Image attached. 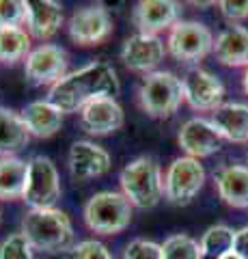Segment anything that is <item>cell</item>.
I'll return each mask as SVG.
<instances>
[{
    "mask_svg": "<svg viewBox=\"0 0 248 259\" xmlns=\"http://www.w3.org/2000/svg\"><path fill=\"white\" fill-rule=\"evenodd\" d=\"M134 205L127 201L123 192L104 190L86 201L84 205V223L91 231L100 236H115L125 231L132 223Z\"/></svg>",
    "mask_w": 248,
    "mask_h": 259,
    "instance_id": "cell-4",
    "label": "cell"
},
{
    "mask_svg": "<svg viewBox=\"0 0 248 259\" xmlns=\"http://www.w3.org/2000/svg\"><path fill=\"white\" fill-rule=\"evenodd\" d=\"M123 259H162V244H156L151 240H132L125 246Z\"/></svg>",
    "mask_w": 248,
    "mask_h": 259,
    "instance_id": "cell-29",
    "label": "cell"
},
{
    "mask_svg": "<svg viewBox=\"0 0 248 259\" xmlns=\"http://www.w3.org/2000/svg\"><path fill=\"white\" fill-rule=\"evenodd\" d=\"M233 238L235 231L227 225H214L210 227L199 246H201V259H222L227 253L233 250Z\"/></svg>",
    "mask_w": 248,
    "mask_h": 259,
    "instance_id": "cell-25",
    "label": "cell"
},
{
    "mask_svg": "<svg viewBox=\"0 0 248 259\" xmlns=\"http://www.w3.org/2000/svg\"><path fill=\"white\" fill-rule=\"evenodd\" d=\"M80 117H82L84 130L95 136L113 134L123 127V121H125L123 108L119 106L115 97H97V100L89 102L80 110Z\"/></svg>",
    "mask_w": 248,
    "mask_h": 259,
    "instance_id": "cell-16",
    "label": "cell"
},
{
    "mask_svg": "<svg viewBox=\"0 0 248 259\" xmlns=\"http://www.w3.org/2000/svg\"><path fill=\"white\" fill-rule=\"evenodd\" d=\"M205 182V168L199 160L183 156L173 160L164 177V194L173 205H188Z\"/></svg>",
    "mask_w": 248,
    "mask_h": 259,
    "instance_id": "cell-8",
    "label": "cell"
},
{
    "mask_svg": "<svg viewBox=\"0 0 248 259\" xmlns=\"http://www.w3.org/2000/svg\"><path fill=\"white\" fill-rule=\"evenodd\" d=\"M218 7L229 22L248 20V0H222V3H218Z\"/></svg>",
    "mask_w": 248,
    "mask_h": 259,
    "instance_id": "cell-31",
    "label": "cell"
},
{
    "mask_svg": "<svg viewBox=\"0 0 248 259\" xmlns=\"http://www.w3.org/2000/svg\"><path fill=\"white\" fill-rule=\"evenodd\" d=\"M177 141H179V147L194 160L212 156V153L220 151L222 147V136L216 132L212 121L201 119V117L186 121L179 130Z\"/></svg>",
    "mask_w": 248,
    "mask_h": 259,
    "instance_id": "cell-14",
    "label": "cell"
},
{
    "mask_svg": "<svg viewBox=\"0 0 248 259\" xmlns=\"http://www.w3.org/2000/svg\"><path fill=\"white\" fill-rule=\"evenodd\" d=\"M67 52L61 46L41 44L26 56L24 74L33 84H54L67 76Z\"/></svg>",
    "mask_w": 248,
    "mask_h": 259,
    "instance_id": "cell-9",
    "label": "cell"
},
{
    "mask_svg": "<svg viewBox=\"0 0 248 259\" xmlns=\"http://www.w3.org/2000/svg\"><path fill=\"white\" fill-rule=\"evenodd\" d=\"M67 259H113L110 250L97 240H84L80 244H74Z\"/></svg>",
    "mask_w": 248,
    "mask_h": 259,
    "instance_id": "cell-30",
    "label": "cell"
},
{
    "mask_svg": "<svg viewBox=\"0 0 248 259\" xmlns=\"http://www.w3.org/2000/svg\"><path fill=\"white\" fill-rule=\"evenodd\" d=\"M181 7L175 0H140L134 7V24L142 35H158L179 22Z\"/></svg>",
    "mask_w": 248,
    "mask_h": 259,
    "instance_id": "cell-15",
    "label": "cell"
},
{
    "mask_svg": "<svg viewBox=\"0 0 248 259\" xmlns=\"http://www.w3.org/2000/svg\"><path fill=\"white\" fill-rule=\"evenodd\" d=\"M121 188L127 201L134 207L149 209L160 203L164 194V180L160 166L154 158L140 156L123 166L121 171Z\"/></svg>",
    "mask_w": 248,
    "mask_h": 259,
    "instance_id": "cell-3",
    "label": "cell"
},
{
    "mask_svg": "<svg viewBox=\"0 0 248 259\" xmlns=\"http://www.w3.org/2000/svg\"><path fill=\"white\" fill-rule=\"evenodd\" d=\"M22 233L30 246L57 255L74 248V227L65 212L57 207L30 209L22 221Z\"/></svg>",
    "mask_w": 248,
    "mask_h": 259,
    "instance_id": "cell-2",
    "label": "cell"
},
{
    "mask_svg": "<svg viewBox=\"0 0 248 259\" xmlns=\"http://www.w3.org/2000/svg\"><path fill=\"white\" fill-rule=\"evenodd\" d=\"M0 259H35L33 246H30V242L22 231L3 240V244H0Z\"/></svg>",
    "mask_w": 248,
    "mask_h": 259,
    "instance_id": "cell-27",
    "label": "cell"
},
{
    "mask_svg": "<svg viewBox=\"0 0 248 259\" xmlns=\"http://www.w3.org/2000/svg\"><path fill=\"white\" fill-rule=\"evenodd\" d=\"M26 24V3L24 0H0V28Z\"/></svg>",
    "mask_w": 248,
    "mask_h": 259,
    "instance_id": "cell-28",
    "label": "cell"
},
{
    "mask_svg": "<svg viewBox=\"0 0 248 259\" xmlns=\"http://www.w3.org/2000/svg\"><path fill=\"white\" fill-rule=\"evenodd\" d=\"M162 259H201V246L194 238L186 233H177L164 240Z\"/></svg>",
    "mask_w": 248,
    "mask_h": 259,
    "instance_id": "cell-26",
    "label": "cell"
},
{
    "mask_svg": "<svg viewBox=\"0 0 248 259\" xmlns=\"http://www.w3.org/2000/svg\"><path fill=\"white\" fill-rule=\"evenodd\" d=\"M119 78L113 65L106 61H93L63 76L54 82L47 93V102L54 104L63 115L65 112H80L86 104L97 97H115L119 93Z\"/></svg>",
    "mask_w": 248,
    "mask_h": 259,
    "instance_id": "cell-1",
    "label": "cell"
},
{
    "mask_svg": "<svg viewBox=\"0 0 248 259\" xmlns=\"http://www.w3.org/2000/svg\"><path fill=\"white\" fill-rule=\"evenodd\" d=\"M166 50L181 63H199L214 50V35L201 22H177L169 32Z\"/></svg>",
    "mask_w": 248,
    "mask_h": 259,
    "instance_id": "cell-7",
    "label": "cell"
},
{
    "mask_svg": "<svg viewBox=\"0 0 248 259\" xmlns=\"http://www.w3.org/2000/svg\"><path fill=\"white\" fill-rule=\"evenodd\" d=\"M183 82V100L199 112H214L222 106L225 84L205 69H190Z\"/></svg>",
    "mask_w": 248,
    "mask_h": 259,
    "instance_id": "cell-11",
    "label": "cell"
},
{
    "mask_svg": "<svg viewBox=\"0 0 248 259\" xmlns=\"http://www.w3.org/2000/svg\"><path fill=\"white\" fill-rule=\"evenodd\" d=\"M22 119L26 123L30 136H37V139H50L63 125V112L47 100L30 102L24 108Z\"/></svg>",
    "mask_w": 248,
    "mask_h": 259,
    "instance_id": "cell-20",
    "label": "cell"
},
{
    "mask_svg": "<svg viewBox=\"0 0 248 259\" xmlns=\"http://www.w3.org/2000/svg\"><path fill=\"white\" fill-rule=\"evenodd\" d=\"M244 91L248 95V69H246V74H244Z\"/></svg>",
    "mask_w": 248,
    "mask_h": 259,
    "instance_id": "cell-34",
    "label": "cell"
},
{
    "mask_svg": "<svg viewBox=\"0 0 248 259\" xmlns=\"http://www.w3.org/2000/svg\"><path fill=\"white\" fill-rule=\"evenodd\" d=\"M28 177V162L15 156L0 158V199H22Z\"/></svg>",
    "mask_w": 248,
    "mask_h": 259,
    "instance_id": "cell-23",
    "label": "cell"
},
{
    "mask_svg": "<svg viewBox=\"0 0 248 259\" xmlns=\"http://www.w3.org/2000/svg\"><path fill=\"white\" fill-rule=\"evenodd\" d=\"M22 199L30 205V209L54 207L61 199V180L54 162L45 156H35L28 162V177Z\"/></svg>",
    "mask_w": 248,
    "mask_h": 259,
    "instance_id": "cell-6",
    "label": "cell"
},
{
    "mask_svg": "<svg viewBox=\"0 0 248 259\" xmlns=\"http://www.w3.org/2000/svg\"><path fill=\"white\" fill-rule=\"evenodd\" d=\"M222 259H244V257H239L237 253H233V250H231V253H227V255L222 257Z\"/></svg>",
    "mask_w": 248,
    "mask_h": 259,
    "instance_id": "cell-33",
    "label": "cell"
},
{
    "mask_svg": "<svg viewBox=\"0 0 248 259\" xmlns=\"http://www.w3.org/2000/svg\"><path fill=\"white\" fill-rule=\"evenodd\" d=\"M71 41L78 46H97L106 41L113 32V20H110L108 9L102 5L84 7L78 9L67 24Z\"/></svg>",
    "mask_w": 248,
    "mask_h": 259,
    "instance_id": "cell-10",
    "label": "cell"
},
{
    "mask_svg": "<svg viewBox=\"0 0 248 259\" xmlns=\"http://www.w3.org/2000/svg\"><path fill=\"white\" fill-rule=\"evenodd\" d=\"M220 199L231 207H248V166L229 164L216 175Z\"/></svg>",
    "mask_w": 248,
    "mask_h": 259,
    "instance_id": "cell-21",
    "label": "cell"
},
{
    "mask_svg": "<svg viewBox=\"0 0 248 259\" xmlns=\"http://www.w3.org/2000/svg\"><path fill=\"white\" fill-rule=\"evenodd\" d=\"M140 108L154 119L171 117L183 102V82L171 71L147 74L138 89Z\"/></svg>",
    "mask_w": 248,
    "mask_h": 259,
    "instance_id": "cell-5",
    "label": "cell"
},
{
    "mask_svg": "<svg viewBox=\"0 0 248 259\" xmlns=\"http://www.w3.org/2000/svg\"><path fill=\"white\" fill-rule=\"evenodd\" d=\"M233 253H237L239 257L248 259V227L235 231V238H233Z\"/></svg>",
    "mask_w": 248,
    "mask_h": 259,
    "instance_id": "cell-32",
    "label": "cell"
},
{
    "mask_svg": "<svg viewBox=\"0 0 248 259\" xmlns=\"http://www.w3.org/2000/svg\"><path fill=\"white\" fill-rule=\"evenodd\" d=\"M164 54H166V46L158 35L136 32L123 44L121 61L130 71L154 74V69L164 61Z\"/></svg>",
    "mask_w": 248,
    "mask_h": 259,
    "instance_id": "cell-12",
    "label": "cell"
},
{
    "mask_svg": "<svg viewBox=\"0 0 248 259\" xmlns=\"http://www.w3.org/2000/svg\"><path fill=\"white\" fill-rule=\"evenodd\" d=\"M110 153L91 141H76L69 149V173L78 182H89L110 171Z\"/></svg>",
    "mask_w": 248,
    "mask_h": 259,
    "instance_id": "cell-13",
    "label": "cell"
},
{
    "mask_svg": "<svg viewBox=\"0 0 248 259\" xmlns=\"http://www.w3.org/2000/svg\"><path fill=\"white\" fill-rule=\"evenodd\" d=\"M212 125L222 136V141L248 143V106L239 102L222 104L212 112Z\"/></svg>",
    "mask_w": 248,
    "mask_h": 259,
    "instance_id": "cell-19",
    "label": "cell"
},
{
    "mask_svg": "<svg viewBox=\"0 0 248 259\" xmlns=\"http://www.w3.org/2000/svg\"><path fill=\"white\" fill-rule=\"evenodd\" d=\"M216 61L227 67H246L248 69V28L229 26L214 39Z\"/></svg>",
    "mask_w": 248,
    "mask_h": 259,
    "instance_id": "cell-18",
    "label": "cell"
},
{
    "mask_svg": "<svg viewBox=\"0 0 248 259\" xmlns=\"http://www.w3.org/2000/svg\"><path fill=\"white\" fill-rule=\"evenodd\" d=\"M63 24V7L54 0H26V26L28 35L37 39H50Z\"/></svg>",
    "mask_w": 248,
    "mask_h": 259,
    "instance_id": "cell-17",
    "label": "cell"
},
{
    "mask_svg": "<svg viewBox=\"0 0 248 259\" xmlns=\"http://www.w3.org/2000/svg\"><path fill=\"white\" fill-rule=\"evenodd\" d=\"M30 141V132L22 115L0 106V156L9 158L24 149Z\"/></svg>",
    "mask_w": 248,
    "mask_h": 259,
    "instance_id": "cell-22",
    "label": "cell"
},
{
    "mask_svg": "<svg viewBox=\"0 0 248 259\" xmlns=\"http://www.w3.org/2000/svg\"><path fill=\"white\" fill-rule=\"evenodd\" d=\"M30 54V35L20 26L0 28V63L15 65Z\"/></svg>",
    "mask_w": 248,
    "mask_h": 259,
    "instance_id": "cell-24",
    "label": "cell"
}]
</instances>
